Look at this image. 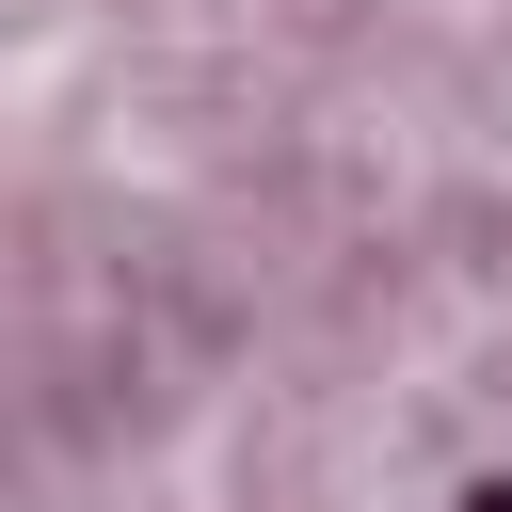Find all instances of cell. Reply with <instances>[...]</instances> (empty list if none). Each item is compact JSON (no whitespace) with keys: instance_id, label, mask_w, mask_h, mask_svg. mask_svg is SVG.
I'll return each mask as SVG.
<instances>
[{"instance_id":"6da1fadb","label":"cell","mask_w":512,"mask_h":512,"mask_svg":"<svg viewBox=\"0 0 512 512\" xmlns=\"http://www.w3.org/2000/svg\"><path fill=\"white\" fill-rule=\"evenodd\" d=\"M464 512H512V480H480V496H464Z\"/></svg>"}]
</instances>
